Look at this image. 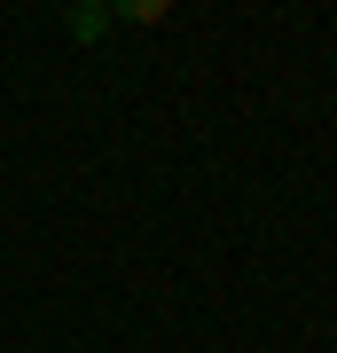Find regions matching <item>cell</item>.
I'll return each mask as SVG.
<instances>
[{
  "instance_id": "cell-1",
  "label": "cell",
  "mask_w": 337,
  "mask_h": 353,
  "mask_svg": "<svg viewBox=\"0 0 337 353\" xmlns=\"http://www.w3.org/2000/svg\"><path fill=\"white\" fill-rule=\"evenodd\" d=\"M63 32H71V39H102V32H110V8H94V0H71V8H63Z\"/></svg>"
},
{
  "instance_id": "cell-2",
  "label": "cell",
  "mask_w": 337,
  "mask_h": 353,
  "mask_svg": "<svg viewBox=\"0 0 337 353\" xmlns=\"http://www.w3.org/2000/svg\"><path fill=\"white\" fill-rule=\"evenodd\" d=\"M165 16H173L165 0H118V8H110V24H165Z\"/></svg>"
}]
</instances>
